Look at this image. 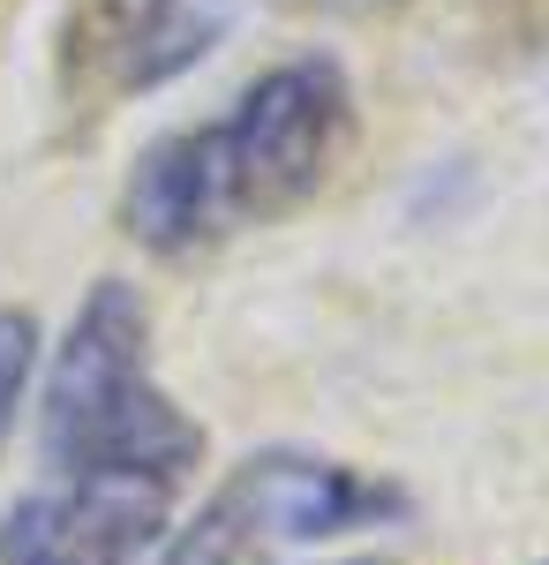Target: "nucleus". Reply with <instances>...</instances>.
Returning a JSON list of instances; mask_svg holds the SVG:
<instances>
[{
  "label": "nucleus",
  "mask_w": 549,
  "mask_h": 565,
  "mask_svg": "<svg viewBox=\"0 0 549 565\" xmlns=\"http://www.w3.org/2000/svg\"><path fill=\"white\" fill-rule=\"evenodd\" d=\"M362 98L332 53H294L241 84L212 121L166 129L121 181V226L166 264L212 257L316 204L354 159Z\"/></svg>",
  "instance_id": "f257e3e1"
},
{
  "label": "nucleus",
  "mask_w": 549,
  "mask_h": 565,
  "mask_svg": "<svg viewBox=\"0 0 549 565\" xmlns=\"http://www.w3.org/2000/svg\"><path fill=\"white\" fill-rule=\"evenodd\" d=\"M39 460L45 476L166 482L189 490L204 468L196 415L159 385L151 309L128 279H90L61 340L39 354Z\"/></svg>",
  "instance_id": "f03ea898"
},
{
  "label": "nucleus",
  "mask_w": 549,
  "mask_h": 565,
  "mask_svg": "<svg viewBox=\"0 0 549 565\" xmlns=\"http://www.w3.org/2000/svg\"><path fill=\"white\" fill-rule=\"evenodd\" d=\"M384 521H407L399 482L362 476L324 452H256L181 527H166L151 565H249L279 543H332Z\"/></svg>",
  "instance_id": "7ed1b4c3"
},
{
  "label": "nucleus",
  "mask_w": 549,
  "mask_h": 565,
  "mask_svg": "<svg viewBox=\"0 0 549 565\" xmlns=\"http://www.w3.org/2000/svg\"><path fill=\"white\" fill-rule=\"evenodd\" d=\"M234 15V0H76L61 23V90L90 114L151 98L204 68Z\"/></svg>",
  "instance_id": "20e7f679"
},
{
  "label": "nucleus",
  "mask_w": 549,
  "mask_h": 565,
  "mask_svg": "<svg viewBox=\"0 0 549 565\" xmlns=\"http://www.w3.org/2000/svg\"><path fill=\"white\" fill-rule=\"evenodd\" d=\"M181 490L106 476H45L0 513V565H143L173 527Z\"/></svg>",
  "instance_id": "39448f33"
},
{
  "label": "nucleus",
  "mask_w": 549,
  "mask_h": 565,
  "mask_svg": "<svg viewBox=\"0 0 549 565\" xmlns=\"http://www.w3.org/2000/svg\"><path fill=\"white\" fill-rule=\"evenodd\" d=\"M39 317L31 309H0V445L15 430V407H23V392L39 377Z\"/></svg>",
  "instance_id": "423d86ee"
},
{
  "label": "nucleus",
  "mask_w": 549,
  "mask_h": 565,
  "mask_svg": "<svg viewBox=\"0 0 549 565\" xmlns=\"http://www.w3.org/2000/svg\"><path fill=\"white\" fill-rule=\"evenodd\" d=\"M294 8H324V15H377V8H399V0H294Z\"/></svg>",
  "instance_id": "0eeeda50"
},
{
  "label": "nucleus",
  "mask_w": 549,
  "mask_h": 565,
  "mask_svg": "<svg viewBox=\"0 0 549 565\" xmlns=\"http://www.w3.org/2000/svg\"><path fill=\"white\" fill-rule=\"evenodd\" d=\"M338 565H384V558H338Z\"/></svg>",
  "instance_id": "6e6552de"
}]
</instances>
